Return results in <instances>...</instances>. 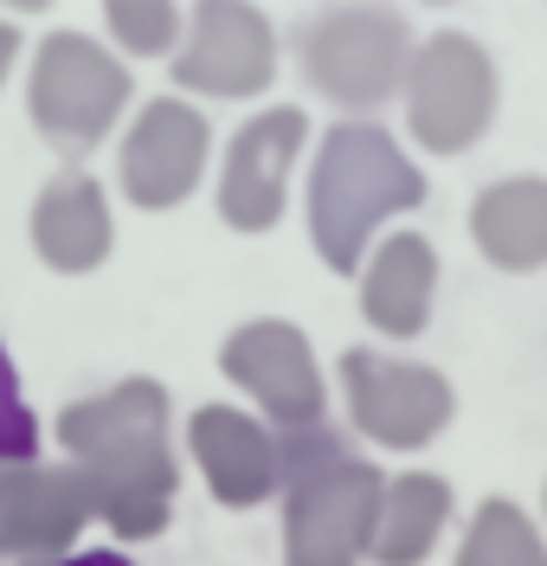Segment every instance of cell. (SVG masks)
Listing matches in <instances>:
<instances>
[{"label": "cell", "instance_id": "cell-23", "mask_svg": "<svg viewBox=\"0 0 547 566\" xmlns=\"http://www.w3.org/2000/svg\"><path fill=\"white\" fill-rule=\"evenodd\" d=\"M13 59H20V27H13V20H0V84H7Z\"/></svg>", "mask_w": 547, "mask_h": 566}, {"label": "cell", "instance_id": "cell-22", "mask_svg": "<svg viewBox=\"0 0 547 566\" xmlns=\"http://www.w3.org/2000/svg\"><path fill=\"white\" fill-rule=\"evenodd\" d=\"M0 566H59L52 554H39L27 541H0Z\"/></svg>", "mask_w": 547, "mask_h": 566}, {"label": "cell", "instance_id": "cell-20", "mask_svg": "<svg viewBox=\"0 0 547 566\" xmlns=\"http://www.w3.org/2000/svg\"><path fill=\"white\" fill-rule=\"evenodd\" d=\"M33 458H39V419L27 406L13 354L0 348V463H33Z\"/></svg>", "mask_w": 547, "mask_h": 566}, {"label": "cell", "instance_id": "cell-3", "mask_svg": "<svg viewBox=\"0 0 547 566\" xmlns=\"http://www.w3.org/2000/svg\"><path fill=\"white\" fill-rule=\"evenodd\" d=\"M284 451V566H361L380 515V463H367L335 424L277 431Z\"/></svg>", "mask_w": 547, "mask_h": 566}, {"label": "cell", "instance_id": "cell-13", "mask_svg": "<svg viewBox=\"0 0 547 566\" xmlns=\"http://www.w3.org/2000/svg\"><path fill=\"white\" fill-rule=\"evenodd\" d=\"M97 522L91 490L72 463H0V541H27L39 554L65 560L72 541Z\"/></svg>", "mask_w": 547, "mask_h": 566}, {"label": "cell", "instance_id": "cell-4", "mask_svg": "<svg viewBox=\"0 0 547 566\" xmlns=\"http://www.w3.org/2000/svg\"><path fill=\"white\" fill-rule=\"evenodd\" d=\"M412 45L419 39L400 7H323V13H303L296 27V65L323 104L355 123H374V109L406 91Z\"/></svg>", "mask_w": 547, "mask_h": 566}, {"label": "cell", "instance_id": "cell-2", "mask_svg": "<svg viewBox=\"0 0 547 566\" xmlns=\"http://www.w3.org/2000/svg\"><path fill=\"white\" fill-rule=\"evenodd\" d=\"M425 175L412 168L393 129L380 123H328L316 142V161H309V245L335 277H361L374 232L400 212L425 207Z\"/></svg>", "mask_w": 547, "mask_h": 566}, {"label": "cell", "instance_id": "cell-8", "mask_svg": "<svg viewBox=\"0 0 547 566\" xmlns=\"http://www.w3.org/2000/svg\"><path fill=\"white\" fill-rule=\"evenodd\" d=\"M219 374L239 392L257 399V419L271 431H309V424H328V387L323 367H316V348L309 335L284 316H257L239 322L219 348Z\"/></svg>", "mask_w": 547, "mask_h": 566}, {"label": "cell", "instance_id": "cell-19", "mask_svg": "<svg viewBox=\"0 0 547 566\" xmlns=\"http://www.w3.org/2000/svg\"><path fill=\"white\" fill-rule=\"evenodd\" d=\"M104 27L123 52L136 59H155V52H175L187 33V13L168 7V0H109L104 7Z\"/></svg>", "mask_w": 547, "mask_h": 566}, {"label": "cell", "instance_id": "cell-16", "mask_svg": "<svg viewBox=\"0 0 547 566\" xmlns=\"http://www.w3.org/2000/svg\"><path fill=\"white\" fill-rule=\"evenodd\" d=\"M471 245L483 251L490 271H509V277L547 271V175H503L476 187Z\"/></svg>", "mask_w": 547, "mask_h": 566}, {"label": "cell", "instance_id": "cell-14", "mask_svg": "<svg viewBox=\"0 0 547 566\" xmlns=\"http://www.w3.org/2000/svg\"><path fill=\"white\" fill-rule=\"evenodd\" d=\"M27 232H33V251H39L45 271H59V277H91V271H104V258L116 251L104 180H91L84 168L52 175L33 193Z\"/></svg>", "mask_w": 547, "mask_h": 566}, {"label": "cell", "instance_id": "cell-17", "mask_svg": "<svg viewBox=\"0 0 547 566\" xmlns=\"http://www.w3.org/2000/svg\"><path fill=\"white\" fill-rule=\"evenodd\" d=\"M451 509L457 495L438 470H406L387 476L380 490V515H374V541H367V560L374 566H425L432 547L451 528Z\"/></svg>", "mask_w": 547, "mask_h": 566}, {"label": "cell", "instance_id": "cell-6", "mask_svg": "<svg viewBox=\"0 0 547 566\" xmlns=\"http://www.w3.org/2000/svg\"><path fill=\"white\" fill-rule=\"evenodd\" d=\"M406 129L425 155H464L490 136L496 104H503V77L490 45L464 27H438L412 45L406 65Z\"/></svg>", "mask_w": 547, "mask_h": 566}, {"label": "cell", "instance_id": "cell-5", "mask_svg": "<svg viewBox=\"0 0 547 566\" xmlns=\"http://www.w3.org/2000/svg\"><path fill=\"white\" fill-rule=\"evenodd\" d=\"M129 91H136V77L123 71L116 52H104V39L77 33V27H52L39 39L33 71H27V116L45 136V148L77 168L91 148H104L116 116L129 109Z\"/></svg>", "mask_w": 547, "mask_h": 566}, {"label": "cell", "instance_id": "cell-18", "mask_svg": "<svg viewBox=\"0 0 547 566\" xmlns=\"http://www.w3.org/2000/svg\"><path fill=\"white\" fill-rule=\"evenodd\" d=\"M457 566H547L541 522L509 495H483L471 509V522H464Z\"/></svg>", "mask_w": 547, "mask_h": 566}, {"label": "cell", "instance_id": "cell-24", "mask_svg": "<svg viewBox=\"0 0 547 566\" xmlns=\"http://www.w3.org/2000/svg\"><path fill=\"white\" fill-rule=\"evenodd\" d=\"M541 522H547V483H541Z\"/></svg>", "mask_w": 547, "mask_h": 566}, {"label": "cell", "instance_id": "cell-7", "mask_svg": "<svg viewBox=\"0 0 547 566\" xmlns=\"http://www.w3.org/2000/svg\"><path fill=\"white\" fill-rule=\"evenodd\" d=\"M335 380H341V399H348V424L361 438H374L380 451H425L457 419L451 380L425 360H406V354L348 348L335 360Z\"/></svg>", "mask_w": 547, "mask_h": 566}, {"label": "cell", "instance_id": "cell-11", "mask_svg": "<svg viewBox=\"0 0 547 566\" xmlns=\"http://www.w3.org/2000/svg\"><path fill=\"white\" fill-rule=\"evenodd\" d=\"M309 142V116L296 104H271L257 109L252 123H239V136L225 148V168H219V193L213 207L232 232H271L284 207H291V168Z\"/></svg>", "mask_w": 547, "mask_h": 566}, {"label": "cell", "instance_id": "cell-12", "mask_svg": "<svg viewBox=\"0 0 547 566\" xmlns=\"http://www.w3.org/2000/svg\"><path fill=\"white\" fill-rule=\"evenodd\" d=\"M187 451L200 463L207 490L219 509H257L271 502L284 483V451H277V431L245 412V406H200L187 419Z\"/></svg>", "mask_w": 547, "mask_h": 566}, {"label": "cell", "instance_id": "cell-1", "mask_svg": "<svg viewBox=\"0 0 547 566\" xmlns=\"http://www.w3.org/2000/svg\"><path fill=\"white\" fill-rule=\"evenodd\" d=\"M59 451L84 476L91 509L116 541H155L175 515L181 458H175V399L161 380L129 374L104 392H84L52 419Z\"/></svg>", "mask_w": 547, "mask_h": 566}, {"label": "cell", "instance_id": "cell-10", "mask_svg": "<svg viewBox=\"0 0 547 566\" xmlns=\"http://www.w3.org/2000/svg\"><path fill=\"white\" fill-rule=\"evenodd\" d=\"M207 155H213V123L187 97H155L123 129V155H116L123 200L143 212L181 207V200H193V187L207 175Z\"/></svg>", "mask_w": 547, "mask_h": 566}, {"label": "cell", "instance_id": "cell-9", "mask_svg": "<svg viewBox=\"0 0 547 566\" xmlns=\"http://www.w3.org/2000/svg\"><path fill=\"white\" fill-rule=\"evenodd\" d=\"M168 77L193 97H257L277 84V27L264 7L245 0H207L187 13Z\"/></svg>", "mask_w": 547, "mask_h": 566}, {"label": "cell", "instance_id": "cell-15", "mask_svg": "<svg viewBox=\"0 0 547 566\" xmlns=\"http://www.w3.org/2000/svg\"><path fill=\"white\" fill-rule=\"evenodd\" d=\"M355 296H361V316H367L374 335H387V342L425 335L432 303H438V251H432V239H425V232H387L380 245L367 251Z\"/></svg>", "mask_w": 547, "mask_h": 566}, {"label": "cell", "instance_id": "cell-21", "mask_svg": "<svg viewBox=\"0 0 547 566\" xmlns=\"http://www.w3.org/2000/svg\"><path fill=\"white\" fill-rule=\"evenodd\" d=\"M59 566H136V560L116 554V547H77V554H65Z\"/></svg>", "mask_w": 547, "mask_h": 566}]
</instances>
